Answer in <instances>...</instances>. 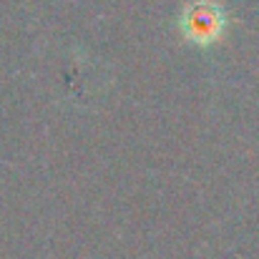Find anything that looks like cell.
<instances>
[{"label":"cell","instance_id":"obj_1","mask_svg":"<svg viewBox=\"0 0 259 259\" xmlns=\"http://www.w3.org/2000/svg\"><path fill=\"white\" fill-rule=\"evenodd\" d=\"M224 30V13L211 3H196L184 15V35L199 46L214 43Z\"/></svg>","mask_w":259,"mask_h":259}]
</instances>
